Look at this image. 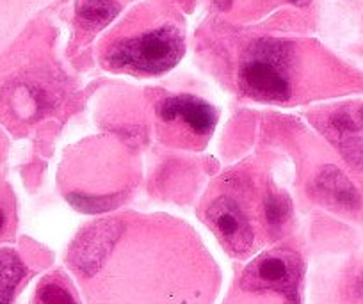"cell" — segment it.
<instances>
[{
    "instance_id": "cell-7",
    "label": "cell",
    "mask_w": 363,
    "mask_h": 304,
    "mask_svg": "<svg viewBox=\"0 0 363 304\" xmlns=\"http://www.w3.org/2000/svg\"><path fill=\"white\" fill-rule=\"evenodd\" d=\"M159 114L167 121H182L196 135L211 134L216 125V113L207 101L187 94L166 98L159 106Z\"/></svg>"
},
{
    "instance_id": "cell-13",
    "label": "cell",
    "mask_w": 363,
    "mask_h": 304,
    "mask_svg": "<svg viewBox=\"0 0 363 304\" xmlns=\"http://www.w3.org/2000/svg\"><path fill=\"white\" fill-rule=\"evenodd\" d=\"M40 300L43 304H75L68 292L57 283H45L38 292Z\"/></svg>"
},
{
    "instance_id": "cell-10",
    "label": "cell",
    "mask_w": 363,
    "mask_h": 304,
    "mask_svg": "<svg viewBox=\"0 0 363 304\" xmlns=\"http://www.w3.org/2000/svg\"><path fill=\"white\" fill-rule=\"evenodd\" d=\"M26 274L22 261L11 251H0V304L11 303L16 285Z\"/></svg>"
},
{
    "instance_id": "cell-9",
    "label": "cell",
    "mask_w": 363,
    "mask_h": 304,
    "mask_svg": "<svg viewBox=\"0 0 363 304\" xmlns=\"http://www.w3.org/2000/svg\"><path fill=\"white\" fill-rule=\"evenodd\" d=\"M120 4L114 0H79L77 2V18L87 30H100L116 18Z\"/></svg>"
},
{
    "instance_id": "cell-1",
    "label": "cell",
    "mask_w": 363,
    "mask_h": 304,
    "mask_svg": "<svg viewBox=\"0 0 363 304\" xmlns=\"http://www.w3.org/2000/svg\"><path fill=\"white\" fill-rule=\"evenodd\" d=\"M182 54V34L174 27L164 26L114 43L107 52V62L116 69L159 75L173 68Z\"/></svg>"
},
{
    "instance_id": "cell-8",
    "label": "cell",
    "mask_w": 363,
    "mask_h": 304,
    "mask_svg": "<svg viewBox=\"0 0 363 304\" xmlns=\"http://www.w3.org/2000/svg\"><path fill=\"white\" fill-rule=\"evenodd\" d=\"M315 192L324 203L335 208L354 212L362 207V196L352 181L338 167L326 166L317 173Z\"/></svg>"
},
{
    "instance_id": "cell-16",
    "label": "cell",
    "mask_w": 363,
    "mask_h": 304,
    "mask_svg": "<svg viewBox=\"0 0 363 304\" xmlns=\"http://www.w3.org/2000/svg\"><path fill=\"white\" fill-rule=\"evenodd\" d=\"M287 2H291V4H296V6L310 4V0H287Z\"/></svg>"
},
{
    "instance_id": "cell-11",
    "label": "cell",
    "mask_w": 363,
    "mask_h": 304,
    "mask_svg": "<svg viewBox=\"0 0 363 304\" xmlns=\"http://www.w3.org/2000/svg\"><path fill=\"white\" fill-rule=\"evenodd\" d=\"M292 214L291 199L285 194H269L264 203V215L265 221L271 226H281Z\"/></svg>"
},
{
    "instance_id": "cell-6",
    "label": "cell",
    "mask_w": 363,
    "mask_h": 304,
    "mask_svg": "<svg viewBox=\"0 0 363 304\" xmlns=\"http://www.w3.org/2000/svg\"><path fill=\"white\" fill-rule=\"evenodd\" d=\"M326 132L340 148L344 159L363 171V106L340 109L328 118Z\"/></svg>"
},
{
    "instance_id": "cell-3",
    "label": "cell",
    "mask_w": 363,
    "mask_h": 304,
    "mask_svg": "<svg viewBox=\"0 0 363 304\" xmlns=\"http://www.w3.org/2000/svg\"><path fill=\"white\" fill-rule=\"evenodd\" d=\"M301 261L291 251H272L255 260L242 276L247 290H274L291 300L298 299Z\"/></svg>"
},
{
    "instance_id": "cell-4",
    "label": "cell",
    "mask_w": 363,
    "mask_h": 304,
    "mask_svg": "<svg viewBox=\"0 0 363 304\" xmlns=\"http://www.w3.org/2000/svg\"><path fill=\"white\" fill-rule=\"evenodd\" d=\"M123 233V223L118 219H104L80 233L69 251V264L84 276H93L109 258L114 244Z\"/></svg>"
},
{
    "instance_id": "cell-14",
    "label": "cell",
    "mask_w": 363,
    "mask_h": 304,
    "mask_svg": "<svg viewBox=\"0 0 363 304\" xmlns=\"http://www.w3.org/2000/svg\"><path fill=\"white\" fill-rule=\"evenodd\" d=\"M354 292L358 293L359 297H363V276L362 278L358 279V281H356V286H354Z\"/></svg>"
},
{
    "instance_id": "cell-5",
    "label": "cell",
    "mask_w": 363,
    "mask_h": 304,
    "mask_svg": "<svg viewBox=\"0 0 363 304\" xmlns=\"http://www.w3.org/2000/svg\"><path fill=\"white\" fill-rule=\"evenodd\" d=\"M207 218L230 251L240 254L250 249L253 244V230L235 199L218 198L208 207Z\"/></svg>"
},
{
    "instance_id": "cell-17",
    "label": "cell",
    "mask_w": 363,
    "mask_h": 304,
    "mask_svg": "<svg viewBox=\"0 0 363 304\" xmlns=\"http://www.w3.org/2000/svg\"><path fill=\"white\" fill-rule=\"evenodd\" d=\"M218 2H219V4H221V6H228L230 2H232V0H218Z\"/></svg>"
},
{
    "instance_id": "cell-12",
    "label": "cell",
    "mask_w": 363,
    "mask_h": 304,
    "mask_svg": "<svg viewBox=\"0 0 363 304\" xmlns=\"http://www.w3.org/2000/svg\"><path fill=\"white\" fill-rule=\"evenodd\" d=\"M68 201L77 210L87 212V214H100V212H107L116 207L120 199H118V196H113V198H89V196L82 194H69Z\"/></svg>"
},
{
    "instance_id": "cell-15",
    "label": "cell",
    "mask_w": 363,
    "mask_h": 304,
    "mask_svg": "<svg viewBox=\"0 0 363 304\" xmlns=\"http://www.w3.org/2000/svg\"><path fill=\"white\" fill-rule=\"evenodd\" d=\"M4 226H6V212L4 208H0V232L4 230Z\"/></svg>"
},
{
    "instance_id": "cell-2",
    "label": "cell",
    "mask_w": 363,
    "mask_h": 304,
    "mask_svg": "<svg viewBox=\"0 0 363 304\" xmlns=\"http://www.w3.org/2000/svg\"><path fill=\"white\" fill-rule=\"evenodd\" d=\"M240 84L258 100H287L292 93L287 47L277 41H262L251 47L240 66Z\"/></svg>"
}]
</instances>
